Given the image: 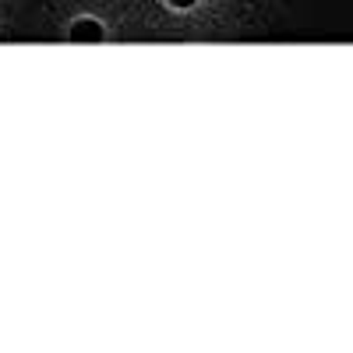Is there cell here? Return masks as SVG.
<instances>
[{"label": "cell", "mask_w": 353, "mask_h": 353, "mask_svg": "<svg viewBox=\"0 0 353 353\" xmlns=\"http://www.w3.org/2000/svg\"><path fill=\"white\" fill-rule=\"evenodd\" d=\"M71 36H74V43H99L103 39V25L99 21H78L71 28Z\"/></svg>", "instance_id": "1"}, {"label": "cell", "mask_w": 353, "mask_h": 353, "mask_svg": "<svg viewBox=\"0 0 353 353\" xmlns=\"http://www.w3.org/2000/svg\"><path fill=\"white\" fill-rule=\"evenodd\" d=\"M170 4H173V8H191L194 0H170Z\"/></svg>", "instance_id": "2"}]
</instances>
